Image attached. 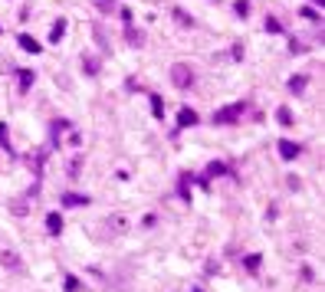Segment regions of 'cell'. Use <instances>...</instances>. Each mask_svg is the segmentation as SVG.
I'll list each match as a JSON object with an SVG mask.
<instances>
[{"mask_svg": "<svg viewBox=\"0 0 325 292\" xmlns=\"http://www.w3.org/2000/svg\"><path fill=\"white\" fill-rule=\"evenodd\" d=\"M246 112V102H233V105H224L213 112V125H233L240 115Z\"/></svg>", "mask_w": 325, "mask_h": 292, "instance_id": "cell-1", "label": "cell"}, {"mask_svg": "<svg viewBox=\"0 0 325 292\" xmlns=\"http://www.w3.org/2000/svg\"><path fill=\"white\" fill-rule=\"evenodd\" d=\"M171 82H174V89H191L194 86V72H191L184 62H174V66H171Z\"/></svg>", "mask_w": 325, "mask_h": 292, "instance_id": "cell-2", "label": "cell"}, {"mask_svg": "<svg viewBox=\"0 0 325 292\" xmlns=\"http://www.w3.org/2000/svg\"><path fill=\"white\" fill-rule=\"evenodd\" d=\"M302 155V148L296 141H289V138H279V158L282 161H296V158Z\"/></svg>", "mask_w": 325, "mask_h": 292, "instance_id": "cell-3", "label": "cell"}, {"mask_svg": "<svg viewBox=\"0 0 325 292\" xmlns=\"http://www.w3.org/2000/svg\"><path fill=\"white\" fill-rule=\"evenodd\" d=\"M0 263H4V269H13V273H23V260H20L13 249H4L0 253Z\"/></svg>", "mask_w": 325, "mask_h": 292, "instance_id": "cell-4", "label": "cell"}, {"mask_svg": "<svg viewBox=\"0 0 325 292\" xmlns=\"http://www.w3.org/2000/svg\"><path fill=\"white\" fill-rule=\"evenodd\" d=\"M197 122H200V115L194 108H181V112H177V128H194Z\"/></svg>", "mask_w": 325, "mask_h": 292, "instance_id": "cell-5", "label": "cell"}, {"mask_svg": "<svg viewBox=\"0 0 325 292\" xmlns=\"http://www.w3.org/2000/svg\"><path fill=\"white\" fill-rule=\"evenodd\" d=\"M17 43H20V50H26V53H33V56H37L40 50H43V46L37 43V40L30 36V33H17Z\"/></svg>", "mask_w": 325, "mask_h": 292, "instance_id": "cell-6", "label": "cell"}, {"mask_svg": "<svg viewBox=\"0 0 325 292\" xmlns=\"http://www.w3.org/2000/svg\"><path fill=\"white\" fill-rule=\"evenodd\" d=\"M46 230H50L53 236H56V233H63V217H59L56 210H53V213H46Z\"/></svg>", "mask_w": 325, "mask_h": 292, "instance_id": "cell-7", "label": "cell"}, {"mask_svg": "<svg viewBox=\"0 0 325 292\" xmlns=\"http://www.w3.org/2000/svg\"><path fill=\"white\" fill-rule=\"evenodd\" d=\"M99 59H95V56H82V72H86V76H99Z\"/></svg>", "mask_w": 325, "mask_h": 292, "instance_id": "cell-8", "label": "cell"}, {"mask_svg": "<svg viewBox=\"0 0 325 292\" xmlns=\"http://www.w3.org/2000/svg\"><path fill=\"white\" fill-rule=\"evenodd\" d=\"M63 33H66V20L59 17L56 23H53V30H50V43H59V40H63Z\"/></svg>", "mask_w": 325, "mask_h": 292, "instance_id": "cell-9", "label": "cell"}, {"mask_svg": "<svg viewBox=\"0 0 325 292\" xmlns=\"http://www.w3.org/2000/svg\"><path fill=\"white\" fill-rule=\"evenodd\" d=\"M63 204L66 207H82V204H89V197H86V194H66Z\"/></svg>", "mask_w": 325, "mask_h": 292, "instance_id": "cell-10", "label": "cell"}, {"mask_svg": "<svg viewBox=\"0 0 325 292\" xmlns=\"http://www.w3.org/2000/svg\"><path fill=\"white\" fill-rule=\"evenodd\" d=\"M260 263H263V256H260V253H250V256H243V266L250 269V273H260Z\"/></svg>", "mask_w": 325, "mask_h": 292, "instance_id": "cell-11", "label": "cell"}, {"mask_svg": "<svg viewBox=\"0 0 325 292\" xmlns=\"http://www.w3.org/2000/svg\"><path fill=\"white\" fill-rule=\"evenodd\" d=\"M191 180H194L191 174H181V184H177V194H181L184 200H191Z\"/></svg>", "mask_w": 325, "mask_h": 292, "instance_id": "cell-12", "label": "cell"}, {"mask_svg": "<svg viewBox=\"0 0 325 292\" xmlns=\"http://www.w3.org/2000/svg\"><path fill=\"white\" fill-rule=\"evenodd\" d=\"M151 115L164 118V99H161V95H151Z\"/></svg>", "mask_w": 325, "mask_h": 292, "instance_id": "cell-13", "label": "cell"}, {"mask_svg": "<svg viewBox=\"0 0 325 292\" xmlns=\"http://www.w3.org/2000/svg\"><path fill=\"white\" fill-rule=\"evenodd\" d=\"M33 82H37V76H33L30 69H20V89H23V92L33 86Z\"/></svg>", "mask_w": 325, "mask_h": 292, "instance_id": "cell-14", "label": "cell"}, {"mask_svg": "<svg viewBox=\"0 0 325 292\" xmlns=\"http://www.w3.org/2000/svg\"><path fill=\"white\" fill-rule=\"evenodd\" d=\"M306 76H293V79H289V92H302V89H306Z\"/></svg>", "mask_w": 325, "mask_h": 292, "instance_id": "cell-15", "label": "cell"}, {"mask_svg": "<svg viewBox=\"0 0 325 292\" xmlns=\"http://www.w3.org/2000/svg\"><path fill=\"white\" fill-rule=\"evenodd\" d=\"M217 174H227V164H220V161L207 164V180H210V177H217Z\"/></svg>", "mask_w": 325, "mask_h": 292, "instance_id": "cell-16", "label": "cell"}, {"mask_svg": "<svg viewBox=\"0 0 325 292\" xmlns=\"http://www.w3.org/2000/svg\"><path fill=\"white\" fill-rule=\"evenodd\" d=\"M125 36H128V43H131V46H145V33H138V30H128Z\"/></svg>", "mask_w": 325, "mask_h": 292, "instance_id": "cell-17", "label": "cell"}, {"mask_svg": "<svg viewBox=\"0 0 325 292\" xmlns=\"http://www.w3.org/2000/svg\"><path fill=\"white\" fill-rule=\"evenodd\" d=\"M92 4H95V10H99V13H112L115 0H92Z\"/></svg>", "mask_w": 325, "mask_h": 292, "instance_id": "cell-18", "label": "cell"}, {"mask_svg": "<svg viewBox=\"0 0 325 292\" xmlns=\"http://www.w3.org/2000/svg\"><path fill=\"white\" fill-rule=\"evenodd\" d=\"M276 118H279V125H293V112H289L286 105H282L279 112H276Z\"/></svg>", "mask_w": 325, "mask_h": 292, "instance_id": "cell-19", "label": "cell"}, {"mask_svg": "<svg viewBox=\"0 0 325 292\" xmlns=\"http://www.w3.org/2000/svg\"><path fill=\"white\" fill-rule=\"evenodd\" d=\"M266 33H282V23L276 17H266Z\"/></svg>", "mask_w": 325, "mask_h": 292, "instance_id": "cell-20", "label": "cell"}, {"mask_svg": "<svg viewBox=\"0 0 325 292\" xmlns=\"http://www.w3.org/2000/svg\"><path fill=\"white\" fill-rule=\"evenodd\" d=\"M233 10H237V17H246V13H250V0H237Z\"/></svg>", "mask_w": 325, "mask_h": 292, "instance_id": "cell-21", "label": "cell"}, {"mask_svg": "<svg viewBox=\"0 0 325 292\" xmlns=\"http://www.w3.org/2000/svg\"><path fill=\"white\" fill-rule=\"evenodd\" d=\"M95 43H99L102 50H109V40H105V33H102V26H95Z\"/></svg>", "mask_w": 325, "mask_h": 292, "instance_id": "cell-22", "label": "cell"}, {"mask_svg": "<svg viewBox=\"0 0 325 292\" xmlns=\"http://www.w3.org/2000/svg\"><path fill=\"white\" fill-rule=\"evenodd\" d=\"M174 20H177V23H181V26H194V20H191V17H184L181 10H174Z\"/></svg>", "mask_w": 325, "mask_h": 292, "instance_id": "cell-23", "label": "cell"}, {"mask_svg": "<svg viewBox=\"0 0 325 292\" xmlns=\"http://www.w3.org/2000/svg\"><path fill=\"white\" fill-rule=\"evenodd\" d=\"M79 289V279H76V276H66V292H76Z\"/></svg>", "mask_w": 325, "mask_h": 292, "instance_id": "cell-24", "label": "cell"}, {"mask_svg": "<svg viewBox=\"0 0 325 292\" xmlns=\"http://www.w3.org/2000/svg\"><path fill=\"white\" fill-rule=\"evenodd\" d=\"M302 17H309V20H319V10H315V7H302Z\"/></svg>", "mask_w": 325, "mask_h": 292, "instance_id": "cell-25", "label": "cell"}, {"mask_svg": "<svg viewBox=\"0 0 325 292\" xmlns=\"http://www.w3.org/2000/svg\"><path fill=\"white\" fill-rule=\"evenodd\" d=\"M7 138H10V131H7V125L0 122V148H7Z\"/></svg>", "mask_w": 325, "mask_h": 292, "instance_id": "cell-26", "label": "cell"}, {"mask_svg": "<svg viewBox=\"0 0 325 292\" xmlns=\"http://www.w3.org/2000/svg\"><path fill=\"white\" fill-rule=\"evenodd\" d=\"M312 4H315V7H325V0H312Z\"/></svg>", "mask_w": 325, "mask_h": 292, "instance_id": "cell-27", "label": "cell"}, {"mask_svg": "<svg viewBox=\"0 0 325 292\" xmlns=\"http://www.w3.org/2000/svg\"><path fill=\"white\" fill-rule=\"evenodd\" d=\"M194 292H200V289H194Z\"/></svg>", "mask_w": 325, "mask_h": 292, "instance_id": "cell-28", "label": "cell"}]
</instances>
